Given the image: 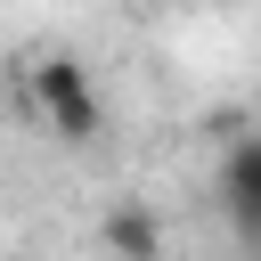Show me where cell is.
<instances>
[{
    "instance_id": "cell-2",
    "label": "cell",
    "mask_w": 261,
    "mask_h": 261,
    "mask_svg": "<svg viewBox=\"0 0 261 261\" xmlns=\"http://www.w3.org/2000/svg\"><path fill=\"white\" fill-rule=\"evenodd\" d=\"M220 204H228L237 237L261 245V130H245V139L220 155Z\"/></svg>"
},
{
    "instance_id": "cell-1",
    "label": "cell",
    "mask_w": 261,
    "mask_h": 261,
    "mask_svg": "<svg viewBox=\"0 0 261 261\" xmlns=\"http://www.w3.org/2000/svg\"><path fill=\"white\" fill-rule=\"evenodd\" d=\"M24 90H33V114H41L57 139L90 147V139L106 130V98H98V82H90V65H82V57H65V49H57V57H41Z\"/></svg>"
},
{
    "instance_id": "cell-3",
    "label": "cell",
    "mask_w": 261,
    "mask_h": 261,
    "mask_svg": "<svg viewBox=\"0 0 261 261\" xmlns=\"http://www.w3.org/2000/svg\"><path fill=\"white\" fill-rule=\"evenodd\" d=\"M106 245H114V253H155V245H163V228H155L147 212H130V204H122V212H106Z\"/></svg>"
}]
</instances>
